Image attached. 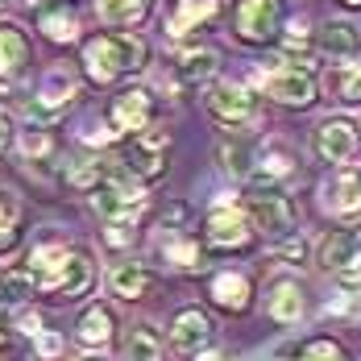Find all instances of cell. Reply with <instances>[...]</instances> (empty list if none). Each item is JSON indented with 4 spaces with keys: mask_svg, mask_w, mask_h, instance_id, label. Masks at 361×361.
Here are the masks:
<instances>
[{
    "mask_svg": "<svg viewBox=\"0 0 361 361\" xmlns=\"http://www.w3.org/2000/svg\"><path fill=\"white\" fill-rule=\"evenodd\" d=\"M83 67L96 83H109L116 75L142 71L145 67V42L137 34H104L83 46Z\"/></svg>",
    "mask_w": 361,
    "mask_h": 361,
    "instance_id": "obj_1",
    "label": "cell"
},
{
    "mask_svg": "<svg viewBox=\"0 0 361 361\" xmlns=\"http://www.w3.org/2000/svg\"><path fill=\"white\" fill-rule=\"evenodd\" d=\"M92 208L109 224H133L145 208V195L137 191V183H129L125 175H109L104 183L92 187Z\"/></svg>",
    "mask_w": 361,
    "mask_h": 361,
    "instance_id": "obj_2",
    "label": "cell"
},
{
    "mask_svg": "<svg viewBox=\"0 0 361 361\" xmlns=\"http://www.w3.org/2000/svg\"><path fill=\"white\" fill-rule=\"evenodd\" d=\"M250 216L262 233L270 237H287L295 228V204L283 187H257L250 195Z\"/></svg>",
    "mask_w": 361,
    "mask_h": 361,
    "instance_id": "obj_3",
    "label": "cell"
},
{
    "mask_svg": "<svg viewBox=\"0 0 361 361\" xmlns=\"http://www.w3.org/2000/svg\"><path fill=\"white\" fill-rule=\"evenodd\" d=\"M121 162L137 179H158L162 162H166V129H142V133H133L125 142V149H121Z\"/></svg>",
    "mask_w": 361,
    "mask_h": 361,
    "instance_id": "obj_4",
    "label": "cell"
},
{
    "mask_svg": "<svg viewBox=\"0 0 361 361\" xmlns=\"http://www.w3.org/2000/svg\"><path fill=\"white\" fill-rule=\"evenodd\" d=\"M208 112L216 116L220 125H233L237 129V125H250L253 116H257V100H253L241 83H216L208 92Z\"/></svg>",
    "mask_w": 361,
    "mask_h": 361,
    "instance_id": "obj_5",
    "label": "cell"
},
{
    "mask_svg": "<svg viewBox=\"0 0 361 361\" xmlns=\"http://www.w3.org/2000/svg\"><path fill=\"white\" fill-rule=\"evenodd\" d=\"M262 83H266V92L274 96V100H283V104H312L316 100V79L307 71H299V67H274L270 75H262Z\"/></svg>",
    "mask_w": 361,
    "mask_h": 361,
    "instance_id": "obj_6",
    "label": "cell"
},
{
    "mask_svg": "<svg viewBox=\"0 0 361 361\" xmlns=\"http://www.w3.org/2000/svg\"><path fill=\"white\" fill-rule=\"evenodd\" d=\"M316 149H320V158H328V162H349L353 149H357V125L345 121V116L320 121V129H316Z\"/></svg>",
    "mask_w": 361,
    "mask_h": 361,
    "instance_id": "obj_7",
    "label": "cell"
},
{
    "mask_svg": "<svg viewBox=\"0 0 361 361\" xmlns=\"http://www.w3.org/2000/svg\"><path fill=\"white\" fill-rule=\"evenodd\" d=\"M320 266L341 279L361 270V233H328L320 241Z\"/></svg>",
    "mask_w": 361,
    "mask_h": 361,
    "instance_id": "obj_8",
    "label": "cell"
},
{
    "mask_svg": "<svg viewBox=\"0 0 361 361\" xmlns=\"http://www.w3.org/2000/svg\"><path fill=\"white\" fill-rule=\"evenodd\" d=\"M324 208L336 220H361V175L357 171H341L324 187Z\"/></svg>",
    "mask_w": 361,
    "mask_h": 361,
    "instance_id": "obj_9",
    "label": "cell"
},
{
    "mask_svg": "<svg viewBox=\"0 0 361 361\" xmlns=\"http://www.w3.org/2000/svg\"><path fill=\"white\" fill-rule=\"evenodd\" d=\"M279 0H245L237 8V34L245 42H266V37L279 30Z\"/></svg>",
    "mask_w": 361,
    "mask_h": 361,
    "instance_id": "obj_10",
    "label": "cell"
},
{
    "mask_svg": "<svg viewBox=\"0 0 361 361\" xmlns=\"http://www.w3.org/2000/svg\"><path fill=\"white\" fill-rule=\"evenodd\" d=\"M171 345H175L179 353H200V349H208V345H212V320H208L200 307L179 312L175 324H171Z\"/></svg>",
    "mask_w": 361,
    "mask_h": 361,
    "instance_id": "obj_11",
    "label": "cell"
},
{
    "mask_svg": "<svg viewBox=\"0 0 361 361\" xmlns=\"http://www.w3.org/2000/svg\"><path fill=\"white\" fill-rule=\"evenodd\" d=\"M87 287H92V262L83 253H67V262L42 283L46 295H63V299H75V295H83Z\"/></svg>",
    "mask_w": 361,
    "mask_h": 361,
    "instance_id": "obj_12",
    "label": "cell"
},
{
    "mask_svg": "<svg viewBox=\"0 0 361 361\" xmlns=\"http://www.w3.org/2000/svg\"><path fill=\"white\" fill-rule=\"evenodd\" d=\"M149 116H154V100H149V92H142V87H129V92H121L112 100V125L116 129L142 133V129H149Z\"/></svg>",
    "mask_w": 361,
    "mask_h": 361,
    "instance_id": "obj_13",
    "label": "cell"
},
{
    "mask_svg": "<svg viewBox=\"0 0 361 361\" xmlns=\"http://www.w3.org/2000/svg\"><path fill=\"white\" fill-rule=\"evenodd\" d=\"M208 241L220 245V250H233V245H245L250 241V220L241 216L237 208L220 204L216 212L208 216Z\"/></svg>",
    "mask_w": 361,
    "mask_h": 361,
    "instance_id": "obj_14",
    "label": "cell"
},
{
    "mask_svg": "<svg viewBox=\"0 0 361 361\" xmlns=\"http://www.w3.org/2000/svg\"><path fill=\"white\" fill-rule=\"evenodd\" d=\"M75 341H79V349H87V353H100V349H109L112 345V312L109 307H87L83 312V320H79V332H75Z\"/></svg>",
    "mask_w": 361,
    "mask_h": 361,
    "instance_id": "obj_15",
    "label": "cell"
},
{
    "mask_svg": "<svg viewBox=\"0 0 361 361\" xmlns=\"http://www.w3.org/2000/svg\"><path fill=\"white\" fill-rule=\"evenodd\" d=\"M71 96H79V79H75L71 71H63V67H54V71L42 79V87H37V109L59 112Z\"/></svg>",
    "mask_w": 361,
    "mask_h": 361,
    "instance_id": "obj_16",
    "label": "cell"
},
{
    "mask_svg": "<svg viewBox=\"0 0 361 361\" xmlns=\"http://www.w3.org/2000/svg\"><path fill=\"white\" fill-rule=\"evenodd\" d=\"M175 75H179V83H204V79H212L216 75V54L212 50H200V46H187L179 50V59H175Z\"/></svg>",
    "mask_w": 361,
    "mask_h": 361,
    "instance_id": "obj_17",
    "label": "cell"
},
{
    "mask_svg": "<svg viewBox=\"0 0 361 361\" xmlns=\"http://www.w3.org/2000/svg\"><path fill=\"white\" fill-rule=\"evenodd\" d=\"M212 299H216L220 307H228V312L250 307V279H245V274H233V270L216 274V279H212Z\"/></svg>",
    "mask_w": 361,
    "mask_h": 361,
    "instance_id": "obj_18",
    "label": "cell"
},
{
    "mask_svg": "<svg viewBox=\"0 0 361 361\" xmlns=\"http://www.w3.org/2000/svg\"><path fill=\"white\" fill-rule=\"evenodd\" d=\"M357 46H361V37L349 21H328L324 30H320V50L332 54V59H353Z\"/></svg>",
    "mask_w": 361,
    "mask_h": 361,
    "instance_id": "obj_19",
    "label": "cell"
},
{
    "mask_svg": "<svg viewBox=\"0 0 361 361\" xmlns=\"http://www.w3.org/2000/svg\"><path fill=\"white\" fill-rule=\"evenodd\" d=\"M216 8H220L216 0H179V8L171 13V21H166V25H171V34H175V37H183V34H191L200 21L216 17Z\"/></svg>",
    "mask_w": 361,
    "mask_h": 361,
    "instance_id": "obj_20",
    "label": "cell"
},
{
    "mask_svg": "<svg viewBox=\"0 0 361 361\" xmlns=\"http://www.w3.org/2000/svg\"><path fill=\"white\" fill-rule=\"evenodd\" d=\"M154 0H96V13L104 25H137Z\"/></svg>",
    "mask_w": 361,
    "mask_h": 361,
    "instance_id": "obj_21",
    "label": "cell"
},
{
    "mask_svg": "<svg viewBox=\"0 0 361 361\" xmlns=\"http://www.w3.org/2000/svg\"><path fill=\"white\" fill-rule=\"evenodd\" d=\"M109 283L121 299H137V295H145V287H149V274H145L142 262H116L112 274H109Z\"/></svg>",
    "mask_w": 361,
    "mask_h": 361,
    "instance_id": "obj_22",
    "label": "cell"
},
{
    "mask_svg": "<svg viewBox=\"0 0 361 361\" xmlns=\"http://www.w3.org/2000/svg\"><path fill=\"white\" fill-rule=\"evenodd\" d=\"M30 59V42L17 25H0V75H13Z\"/></svg>",
    "mask_w": 361,
    "mask_h": 361,
    "instance_id": "obj_23",
    "label": "cell"
},
{
    "mask_svg": "<svg viewBox=\"0 0 361 361\" xmlns=\"http://www.w3.org/2000/svg\"><path fill=\"white\" fill-rule=\"evenodd\" d=\"M270 316L279 324H299V316H303V290L295 287V283H279L274 295H270Z\"/></svg>",
    "mask_w": 361,
    "mask_h": 361,
    "instance_id": "obj_24",
    "label": "cell"
},
{
    "mask_svg": "<svg viewBox=\"0 0 361 361\" xmlns=\"http://www.w3.org/2000/svg\"><path fill=\"white\" fill-rule=\"evenodd\" d=\"M67 253H71L67 245H37V250L30 253V279H34V287H42V283L67 262Z\"/></svg>",
    "mask_w": 361,
    "mask_h": 361,
    "instance_id": "obj_25",
    "label": "cell"
},
{
    "mask_svg": "<svg viewBox=\"0 0 361 361\" xmlns=\"http://www.w3.org/2000/svg\"><path fill=\"white\" fill-rule=\"evenodd\" d=\"M37 25L46 30V37H50V42H75V34H79V21H75V13L67 8V4H59V8H46Z\"/></svg>",
    "mask_w": 361,
    "mask_h": 361,
    "instance_id": "obj_26",
    "label": "cell"
},
{
    "mask_svg": "<svg viewBox=\"0 0 361 361\" xmlns=\"http://www.w3.org/2000/svg\"><path fill=\"white\" fill-rule=\"evenodd\" d=\"M328 87H332L341 100L357 104V100H361V63H345V67H336L332 79H328Z\"/></svg>",
    "mask_w": 361,
    "mask_h": 361,
    "instance_id": "obj_27",
    "label": "cell"
},
{
    "mask_svg": "<svg viewBox=\"0 0 361 361\" xmlns=\"http://www.w3.org/2000/svg\"><path fill=\"white\" fill-rule=\"evenodd\" d=\"M162 253H166V262L179 266V270H195V266H200V245L187 241V237H179V233H171V237L162 241Z\"/></svg>",
    "mask_w": 361,
    "mask_h": 361,
    "instance_id": "obj_28",
    "label": "cell"
},
{
    "mask_svg": "<svg viewBox=\"0 0 361 361\" xmlns=\"http://www.w3.org/2000/svg\"><path fill=\"white\" fill-rule=\"evenodd\" d=\"M129 361H162V341L154 328H133L129 336Z\"/></svg>",
    "mask_w": 361,
    "mask_h": 361,
    "instance_id": "obj_29",
    "label": "cell"
},
{
    "mask_svg": "<svg viewBox=\"0 0 361 361\" xmlns=\"http://www.w3.org/2000/svg\"><path fill=\"white\" fill-rule=\"evenodd\" d=\"M71 183H75V187H96V183H104V162H100V158H92V154H87V158H79V162L71 166Z\"/></svg>",
    "mask_w": 361,
    "mask_h": 361,
    "instance_id": "obj_30",
    "label": "cell"
},
{
    "mask_svg": "<svg viewBox=\"0 0 361 361\" xmlns=\"http://www.w3.org/2000/svg\"><path fill=\"white\" fill-rule=\"evenodd\" d=\"M299 361H345V349L336 345V341H307L303 345V353H299Z\"/></svg>",
    "mask_w": 361,
    "mask_h": 361,
    "instance_id": "obj_31",
    "label": "cell"
},
{
    "mask_svg": "<svg viewBox=\"0 0 361 361\" xmlns=\"http://www.w3.org/2000/svg\"><path fill=\"white\" fill-rule=\"evenodd\" d=\"M34 349H37V357L42 361H63V353H67V341L59 336V332H37L34 336Z\"/></svg>",
    "mask_w": 361,
    "mask_h": 361,
    "instance_id": "obj_32",
    "label": "cell"
},
{
    "mask_svg": "<svg viewBox=\"0 0 361 361\" xmlns=\"http://www.w3.org/2000/svg\"><path fill=\"white\" fill-rule=\"evenodd\" d=\"M220 158H224V166H228V171H237V175H245V171H250V149H245L241 142H224V145H220Z\"/></svg>",
    "mask_w": 361,
    "mask_h": 361,
    "instance_id": "obj_33",
    "label": "cell"
},
{
    "mask_svg": "<svg viewBox=\"0 0 361 361\" xmlns=\"http://www.w3.org/2000/svg\"><path fill=\"white\" fill-rule=\"evenodd\" d=\"M21 149H25V158H42V154L50 149V133L37 129V125H30V129L21 133Z\"/></svg>",
    "mask_w": 361,
    "mask_h": 361,
    "instance_id": "obj_34",
    "label": "cell"
},
{
    "mask_svg": "<svg viewBox=\"0 0 361 361\" xmlns=\"http://www.w3.org/2000/svg\"><path fill=\"white\" fill-rule=\"evenodd\" d=\"M13 320L21 324V332H30V336H37V332H42V320H37V312H30L25 303H21V307H13Z\"/></svg>",
    "mask_w": 361,
    "mask_h": 361,
    "instance_id": "obj_35",
    "label": "cell"
},
{
    "mask_svg": "<svg viewBox=\"0 0 361 361\" xmlns=\"http://www.w3.org/2000/svg\"><path fill=\"white\" fill-rule=\"evenodd\" d=\"M274 250H279V257H287V262H303V241H279Z\"/></svg>",
    "mask_w": 361,
    "mask_h": 361,
    "instance_id": "obj_36",
    "label": "cell"
},
{
    "mask_svg": "<svg viewBox=\"0 0 361 361\" xmlns=\"http://www.w3.org/2000/svg\"><path fill=\"white\" fill-rule=\"evenodd\" d=\"M17 216V208H13V200L8 195H0V233H8V224Z\"/></svg>",
    "mask_w": 361,
    "mask_h": 361,
    "instance_id": "obj_37",
    "label": "cell"
},
{
    "mask_svg": "<svg viewBox=\"0 0 361 361\" xmlns=\"http://www.w3.org/2000/svg\"><path fill=\"white\" fill-rule=\"evenodd\" d=\"M13 142V121H8V112H0V149Z\"/></svg>",
    "mask_w": 361,
    "mask_h": 361,
    "instance_id": "obj_38",
    "label": "cell"
},
{
    "mask_svg": "<svg viewBox=\"0 0 361 361\" xmlns=\"http://www.w3.org/2000/svg\"><path fill=\"white\" fill-rule=\"evenodd\" d=\"M200 361H224V357H220V353H204Z\"/></svg>",
    "mask_w": 361,
    "mask_h": 361,
    "instance_id": "obj_39",
    "label": "cell"
},
{
    "mask_svg": "<svg viewBox=\"0 0 361 361\" xmlns=\"http://www.w3.org/2000/svg\"><path fill=\"white\" fill-rule=\"evenodd\" d=\"M345 4H361V0H345Z\"/></svg>",
    "mask_w": 361,
    "mask_h": 361,
    "instance_id": "obj_40",
    "label": "cell"
},
{
    "mask_svg": "<svg viewBox=\"0 0 361 361\" xmlns=\"http://www.w3.org/2000/svg\"><path fill=\"white\" fill-rule=\"evenodd\" d=\"M0 341H4V328H0Z\"/></svg>",
    "mask_w": 361,
    "mask_h": 361,
    "instance_id": "obj_41",
    "label": "cell"
},
{
    "mask_svg": "<svg viewBox=\"0 0 361 361\" xmlns=\"http://www.w3.org/2000/svg\"><path fill=\"white\" fill-rule=\"evenodd\" d=\"M0 8H4V0H0Z\"/></svg>",
    "mask_w": 361,
    "mask_h": 361,
    "instance_id": "obj_42",
    "label": "cell"
}]
</instances>
